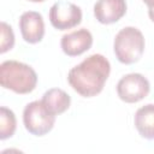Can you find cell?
Segmentation results:
<instances>
[{
	"label": "cell",
	"instance_id": "obj_1",
	"mask_svg": "<svg viewBox=\"0 0 154 154\" xmlns=\"http://www.w3.org/2000/svg\"><path fill=\"white\" fill-rule=\"evenodd\" d=\"M111 64L102 54H91L67 73V82L83 97L100 94L109 76Z\"/></svg>",
	"mask_w": 154,
	"mask_h": 154
},
{
	"label": "cell",
	"instance_id": "obj_2",
	"mask_svg": "<svg viewBox=\"0 0 154 154\" xmlns=\"http://www.w3.org/2000/svg\"><path fill=\"white\" fill-rule=\"evenodd\" d=\"M0 83L17 94H29L36 88L37 75L28 64L6 60L0 65Z\"/></svg>",
	"mask_w": 154,
	"mask_h": 154
},
{
	"label": "cell",
	"instance_id": "obj_3",
	"mask_svg": "<svg viewBox=\"0 0 154 154\" xmlns=\"http://www.w3.org/2000/svg\"><path fill=\"white\" fill-rule=\"evenodd\" d=\"M113 49L117 59L126 65L140 60L144 52L143 34L135 26L123 28L114 37Z\"/></svg>",
	"mask_w": 154,
	"mask_h": 154
},
{
	"label": "cell",
	"instance_id": "obj_4",
	"mask_svg": "<svg viewBox=\"0 0 154 154\" xmlns=\"http://www.w3.org/2000/svg\"><path fill=\"white\" fill-rule=\"evenodd\" d=\"M23 123L25 129L31 135L43 136L53 129L55 123V116L47 111L41 100H36L29 102L24 107Z\"/></svg>",
	"mask_w": 154,
	"mask_h": 154
},
{
	"label": "cell",
	"instance_id": "obj_5",
	"mask_svg": "<svg viewBox=\"0 0 154 154\" xmlns=\"http://www.w3.org/2000/svg\"><path fill=\"white\" fill-rule=\"evenodd\" d=\"M150 90L149 81L141 73H128L123 76L117 84L119 99L128 103H135L143 100Z\"/></svg>",
	"mask_w": 154,
	"mask_h": 154
},
{
	"label": "cell",
	"instance_id": "obj_6",
	"mask_svg": "<svg viewBox=\"0 0 154 154\" xmlns=\"http://www.w3.org/2000/svg\"><path fill=\"white\" fill-rule=\"evenodd\" d=\"M49 22L58 30L75 28L82 22V10L70 1L59 0L49 10Z\"/></svg>",
	"mask_w": 154,
	"mask_h": 154
},
{
	"label": "cell",
	"instance_id": "obj_7",
	"mask_svg": "<svg viewBox=\"0 0 154 154\" xmlns=\"http://www.w3.org/2000/svg\"><path fill=\"white\" fill-rule=\"evenodd\" d=\"M93 45V35L87 29H78L65 34L61 37L60 46L63 52L69 57H77L87 52Z\"/></svg>",
	"mask_w": 154,
	"mask_h": 154
},
{
	"label": "cell",
	"instance_id": "obj_8",
	"mask_svg": "<svg viewBox=\"0 0 154 154\" xmlns=\"http://www.w3.org/2000/svg\"><path fill=\"white\" fill-rule=\"evenodd\" d=\"M19 29L22 37L28 43H37L43 38L45 23L41 13L26 11L19 18Z\"/></svg>",
	"mask_w": 154,
	"mask_h": 154
},
{
	"label": "cell",
	"instance_id": "obj_9",
	"mask_svg": "<svg viewBox=\"0 0 154 154\" xmlns=\"http://www.w3.org/2000/svg\"><path fill=\"white\" fill-rule=\"evenodd\" d=\"M125 13V0H97L94 5V16L101 24L116 23Z\"/></svg>",
	"mask_w": 154,
	"mask_h": 154
},
{
	"label": "cell",
	"instance_id": "obj_10",
	"mask_svg": "<svg viewBox=\"0 0 154 154\" xmlns=\"http://www.w3.org/2000/svg\"><path fill=\"white\" fill-rule=\"evenodd\" d=\"M41 101L49 113L58 116L64 113L70 107L71 97L65 90L59 88H52L43 94Z\"/></svg>",
	"mask_w": 154,
	"mask_h": 154
},
{
	"label": "cell",
	"instance_id": "obj_11",
	"mask_svg": "<svg viewBox=\"0 0 154 154\" xmlns=\"http://www.w3.org/2000/svg\"><path fill=\"white\" fill-rule=\"evenodd\" d=\"M135 128L138 134L147 140H154V103L140 107L134 118Z\"/></svg>",
	"mask_w": 154,
	"mask_h": 154
},
{
	"label": "cell",
	"instance_id": "obj_12",
	"mask_svg": "<svg viewBox=\"0 0 154 154\" xmlns=\"http://www.w3.org/2000/svg\"><path fill=\"white\" fill-rule=\"evenodd\" d=\"M17 120L14 113L7 107H0V138L6 140L14 135Z\"/></svg>",
	"mask_w": 154,
	"mask_h": 154
},
{
	"label": "cell",
	"instance_id": "obj_13",
	"mask_svg": "<svg viewBox=\"0 0 154 154\" xmlns=\"http://www.w3.org/2000/svg\"><path fill=\"white\" fill-rule=\"evenodd\" d=\"M14 45V34L12 28L1 22V40H0V53H6L7 51L12 49Z\"/></svg>",
	"mask_w": 154,
	"mask_h": 154
},
{
	"label": "cell",
	"instance_id": "obj_14",
	"mask_svg": "<svg viewBox=\"0 0 154 154\" xmlns=\"http://www.w3.org/2000/svg\"><path fill=\"white\" fill-rule=\"evenodd\" d=\"M143 2L148 6V8H154V0H143Z\"/></svg>",
	"mask_w": 154,
	"mask_h": 154
},
{
	"label": "cell",
	"instance_id": "obj_15",
	"mask_svg": "<svg viewBox=\"0 0 154 154\" xmlns=\"http://www.w3.org/2000/svg\"><path fill=\"white\" fill-rule=\"evenodd\" d=\"M148 16L154 22V8H148Z\"/></svg>",
	"mask_w": 154,
	"mask_h": 154
},
{
	"label": "cell",
	"instance_id": "obj_16",
	"mask_svg": "<svg viewBox=\"0 0 154 154\" xmlns=\"http://www.w3.org/2000/svg\"><path fill=\"white\" fill-rule=\"evenodd\" d=\"M29 1H31V2H42L45 0H29Z\"/></svg>",
	"mask_w": 154,
	"mask_h": 154
}]
</instances>
